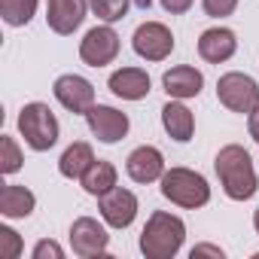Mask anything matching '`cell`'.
Wrapping results in <instances>:
<instances>
[{
    "label": "cell",
    "mask_w": 259,
    "mask_h": 259,
    "mask_svg": "<svg viewBox=\"0 0 259 259\" xmlns=\"http://www.w3.org/2000/svg\"><path fill=\"white\" fill-rule=\"evenodd\" d=\"M186 241V223L168 210H153L141 232V253L147 259H174Z\"/></svg>",
    "instance_id": "cell-2"
},
{
    "label": "cell",
    "mask_w": 259,
    "mask_h": 259,
    "mask_svg": "<svg viewBox=\"0 0 259 259\" xmlns=\"http://www.w3.org/2000/svg\"><path fill=\"white\" fill-rule=\"evenodd\" d=\"M189 256H192V259H201V256H213V259H223L226 253H223V250H220L217 244H195Z\"/></svg>",
    "instance_id": "cell-28"
},
{
    "label": "cell",
    "mask_w": 259,
    "mask_h": 259,
    "mask_svg": "<svg viewBox=\"0 0 259 259\" xmlns=\"http://www.w3.org/2000/svg\"><path fill=\"white\" fill-rule=\"evenodd\" d=\"M107 244H110V235L95 217H76L73 220V226H70V247H73V253L79 259L107 256Z\"/></svg>",
    "instance_id": "cell-10"
},
{
    "label": "cell",
    "mask_w": 259,
    "mask_h": 259,
    "mask_svg": "<svg viewBox=\"0 0 259 259\" xmlns=\"http://www.w3.org/2000/svg\"><path fill=\"white\" fill-rule=\"evenodd\" d=\"M31 256H34V259H64V250H61V244H58V241L43 238V241H37V244H34Z\"/></svg>",
    "instance_id": "cell-26"
},
{
    "label": "cell",
    "mask_w": 259,
    "mask_h": 259,
    "mask_svg": "<svg viewBox=\"0 0 259 259\" xmlns=\"http://www.w3.org/2000/svg\"><path fill=\"white\" fill-rule=\"evenodd\" d=\"M89 10H92L101 22L113 25V22H122V19L128 16V10H132V0H89Z\"/></svg>",
    "instance_id": "cell-22"
},
{
    "label": "cell",
    "mask_w": 259,
    "mask_h": 259,
    "mask_svg": "<svg viewBox=\"0 0 259 259\" xmlns=\"http://www.w3.org/2000/svg\"><path fill=\"white\" fill-rule=\"evenodd\" d=\"M159 183H162L159 186L162 195L177 207L195 210V207H204L210 201V183L192 168H168Z\"/></svg>",
    "instance_id": "cell-3"
},
{
    "label": "cell",
    "mask_w": 259,
    "mask_h": 259,
    "mask_svg": "<svg viewBox=\"0 0 259 259\" xmlns=\"http://www.w3.org/2000/svg\"><path fill=\"white\" fill-rule=\"evenodd\" d=\"M92 162H95L92 144L76 141V144H70V147L61 153V159H58V174H61V177H67V180H79V177L89 171V165H92Z\"/></svg>",
    "instance_id": "cell-19"
},
{
    "label": "cell",
    "mask_w": 259,
    "mask_h": 259,
    "mask_svg": "<svg viewBox=\"0 0 259 259\" xmlns=\"http://www.w3.org/2000/svg\"><path fill=\"white\" fill-rule=\"evenodd\" d=\"M52 95L64 110L79 113V116H85L95 107V85L79 73H61L52 85Z\"/></svg>",
    "instance_id": "cell-9"
},
{
    "label": "cell",
    "mask_w": 259,
    "mask_h": 259,
    "mask_svg": "<svg viewBox=\"0 0 259 259\" xmlns=\"http://www.w3.org/2000/svg\"><path fill=\"white\" fill-rule=\"evenodd\" d=\"M89 13V0H46V25L58 37H70L79 31Z\"/></svg>",
    "instance_id": "cell-12"
},
{
    "label": "cell",
    "mask_w": 259,
    "mask_h": 259,
    "mask_svg": "<svg viewBox=\"0 0 259 259\" xmlns=\"http://www.w3.org/2000/svg\"><path fill=\"white\" fill-rule=\"evenodd\" d=\"M135 4H138L141 10H150V7H153V0H135Z\"/></svg>",
    "instance_id": "cell-30"
},
{
    "label": "cell",
    "mask_w": 259,
    "mask_h": 259,
    "mask_svg": "<svg viewBox=\"0 0 259 259\" xmlns=\"http://www.w3.org/2000/svg\"><path fill=\"white\" fill-rule=\"evenodd\" d=\"M132 49L144 61H165L174 52V34L162 22H144V25H138L135 37H132Z\"/></svg>",
    "instance_id": "cell-7"
},
{
    "label": "cell",
    "mask_w": 259,
    "mask_h": 259,
    "mask_svg": "<svg viewBox=\"0 0 259 259\" xmlns=\"http://www.w3.org/2000/svg\"><path fill=\"white\" fill-rule=\"evenodd\" d=\"M22 162H25V156H22L16 138L4 135V138H0V171L10 177V174H16V171L22 168Z\"/></svg>",
    "instance_id": "cell-23"
},
{
    "label": "cell",
    "mask_w": 259,
    "mask_h": 259,
    "mask_svg": "<svg viewBox=\"0 0 259 259\" xmlns=\"http://www.w3.org/2000/svg\"><path fill=\"white\" fill-rule=\"evenodd\" d=\"M253 229H256V235H259V207H256V213H253Z\"/></svg>",
    "instance_id": "cell-31"
},
{
    "label": "cell",
    "mask_w": 259,
    "mask_h": 259,
    "mask_svg": "<svg viewBox=\"0 0 259 259\" xmlns=\"http://www.w3.org/2000/svg\"><path fill=\"white\" fill-rule=\"evenodd\" d=\"M217 98H220V104L226 110L241 113V116H250L259 107V82L250 73L229 70V73H223L217 79Z\"/></svg>",
    "instance_id": "cell-5"
},
{
    "label": "cell",
    "mask_w": 259,
    "mask_h": 259,
    "mask_svg": "<svg viewBox=\"0 0 259 259\" xmlns=\"http://www.w3.org/2000/svg\"><path fill=\"white\" fill-rule=\"evenodd\" d=\"M213 168H217V177H220L223 192H226L232 201H247V198L256 195L259 177H256V168H253L250 153H247L241 144L223 147V150L217 153V159H213Z\"/></svg>",
    "instance_id": "cell-1"
},
{
    "label": "cell",
    "mask_w": 259,
    "mask_h": 259,
    "mask_svg": "<svg viewBox=\"0 0 259 259\" xmlns=\"http://www.w3.org/2000/svg\"><path fill=\"white\" fill-rule=\"evenodd\" d=\"M138 195L132 189H122V186H113L110 192L98 195V210H101V220L110 226V229H128L138 217Z\"/></svg>",
    "instance_id": "cell-8"
},
{
    "label": "cell",
    "mask_w": 259,
    "mask_h": 259,
    "mask_svg": "<svg viewBox=\"0 0 259 259\" xmlns=\"http://www.w3.org/2000/svg\"><path fill=\"white\" fill-rule=\"evenodd\" d=\"M19 132L25 138V144L34 150V153H46L58 144V135H61V125L55 119V113L49 110V104L43 101H31L22 107L19 113Z\"/></svg>",
    "instance_id": "cell-4"
},
{
    "label": "cell",
    "mask_w": 259,
    "mask_h": 259,
    "mask_svg": "<svg viewBox=\"0 0 259 259\" xmlns=\"http://www.w3.org/2000/svg\"><path fill=\"white\" fill-rule=\"evenodd\" d=\"M0 256H4V259L22 256V238H19V232H13L10 226H0Z\"/></svg>",
    "instance_id": "cell-24"
},
{
    "label": "cell",
    "mask_w": 259,
    "mask_h": 259,
    "mask_svg": "<svg viewBox=\"0 0 259 259\" xmlns=\"http://www.w3.org/2000/svg\"><path fill=\"white\" fill-rule=\"evenodd\" d=\"M116 55H119V34L107 22L104 25H95L79 40V58L89 67H107V64L116 61Z\"/></svg>",
    "instance_id": "cell-6"
},
{
    "label": "cell",
    "mask_w": 259,
    "mask_h": 259,
    "mask_svg": "<svg viewBox=\"0 0 259 259\" xmlns=\"http://www.w3.org/2000/svg\"><path fill=\"white\" fill-rule=\"evenodd\" d=\"M40 0H0V16L10 28H25L37 16Z\"/></svg>",
    "instance_id": "cell-21"
},
{
    "label": "cell",
    "mask_w": 259,
    "mask_h": 259,
    "mask_svg": "<svg viewBox=\"0 0 259 259\" xmlns=\"http://www.w3.org/2000/svg\"><path fill=\"white\" fill-rule=\"evenodd\" d=\"M201 7L210 19H226L238 10V0H201Z\"/></svg>",
    "instance_id": "cell-25"
},
{
    "label": "cell",
    "mask_w": 259,
    "mask_h": 259,
    "mask_svg": "<svg viewBox=\"0 0 259 259\" xmlns=\"http://www.w3.org/2000/svg\"><path fill=\"white\" fill-rule=\"evenodd\" d=\"M116 180H119V171H116V165H110V162H104V159H95L92 165H89V171L79 177V183H82V189L89 192V195H104V192H110L113 186H116Z\"/></svg>",
    "instance_id": "cell-20"
},
{
    "label": "cell",
    "mask_w": 259,
    "mask_h": 259,
    "mask_svg": "<svg viewBox=\"0 0 259 259\" xmlns=\"http://www.w3.org/2000/svg\"><path fill=\"white\" fill-rule=\"evenodd\" d=\"M162 89L168 92V98H177V101L198 98L201 89H204V73L198 67H192V64H177V67L165 70Z\"/></svg>",
    "instance_id": "cell-15"
},
{
    "label": "cell",
    "mask_w": 259,
    "mask_h": 259,
    "mask_svg": "<svg viewBox=\"0 0 259 259\" xmlns=\"http://www.w3.org/2000/svg\"><path fill=\"white\" fill-rule=\"evenodd\" d=\"M159 4H162V10H165V13H171V16H183V13H189V10H192L195 0H159Z\"/></svg>",
    "instance_id": "cell-27"
},
{
    "label": "cell",
    "mask_w": 259,
    "mask_h": 259,
    "mask_svg": "<svg viewBox=\"0 0 259 259\" xmlns=\"http://www.w3.org/2000/svg\"><path fill=\"white\" fill-rule=\"evenodd\" d=\"M107 85L122 101H144L150 95V85L153 82H150V73L144 67H119V70L110 73Z\"/></svg>",
    "instance_id": "cell-16"
},
{
    "label": "cell",
    "mask_w": 259,
    "mask_h": 259,
    "mask_svg": "<svg viewBox=\"0 0 259 259\" xmlns=\"http://www.w3.org/2000/svg\"><path fill=\"white\" fill-rule=\"evenodd\" d=\"M162 128L177 141V144H186V141H192V135H195V116H192V110L183 104V101H177V98H171L165 107H162Z\"/></svg>",
    "instance_id": "cell-17"
},
{
    "label": "cell",
    "mask_w": 259,
    "mask_h": 259,
    "mask_svg": "<svg viewBox=\"0 0 259 259\" xmlns=\"http://www.w3.org/2000/svg\"><path fill=\"white\" fill-rule=\"evenodd\" d=\"M37 207V195L28 189V186H19V183H7L0 189V213L7 220H25L31 217Z\"/></svg>",
    "instance_id": "cell-18"
},
{
    "label": "cell",
    "mask_w": 259,
    "mask_h": 259,
    "mask_svg": "<svg viewBox=\"0 0 259 259\" xmlns=\"http://www.w3.org/2000/svg\"><path fill=\"white\" fill-rule=\"evenodd\" d=\"M85 122H89V132L101 141V144H119L128 128H132V122H128V116L110 104H95L89 113H85Z\"/></svg>",
    "instance_id": "cell-11"
},
{
    "label": "cell",
    "mask_w": 259,
    "mask_h": 259,
    "mask_svg": "<svg viewBox=\"0 0 259 259\" xmlns=\"http://www.w3.org/2000/svg\"><path fill=\"white\" fill-rule=\"evenodd\" d=\"M235 52H238V37H235L232 28L217 25V28L201 31V37H198V55L207 64H226Z\"/></svg>",
    "instance_id": "cell-14"
},
{
    "label": "cell",
    "mask_w": 259,
    "mask_h": 259,
    "mask_svg": "<svg viewBox=\"0 0 259 259\" xmlns=\"http://www.w3.org/2000/svg\"><path fill=\"white\" fill-rule=\"evenodd\" d=\"M125 171H128V177H132L135 183H156V180H162V174H165L168 168H165L162 150L144 144V147H138V150L128 153Z\"/></svg>",
    "instance_id": "cell-13"
},
{
    "label": "cell",
    "mask_w": 259,
    "mask_h": 259,
    "mask_svg": "<svg viewBox=\"0 0 259 259\" xmlns=\"http://www.w3.org/2000/svg\"><path fill=\"white\" fill-rule=\"evenodd\" d=\"M247 132H250V138L259 144V107H256V110L247 116Z\"/></svg>",
    "instance_id": "cell-29"
}]
</instances>
